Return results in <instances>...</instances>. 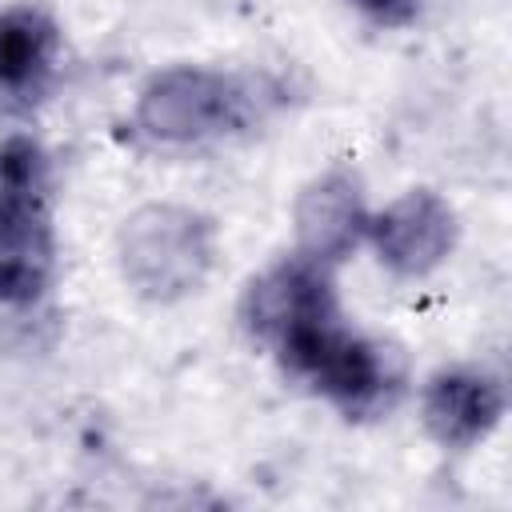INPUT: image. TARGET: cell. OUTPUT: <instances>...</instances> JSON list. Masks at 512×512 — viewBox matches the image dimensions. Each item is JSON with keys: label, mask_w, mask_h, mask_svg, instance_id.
I'll return each instance as SVG.
<instances>
[{"label": "cell", "mask_w": 512, "mask_h": 512, "mask_svg": "<svg viewBox=\"0 0 512 512\" xmlns=\"http://www.w3.org/2000/svg\"><path fill=\"white\" fill-rule=\"evenodd\" d=\"M268 104L272 88L264 76L212 64H168L140 84L132 128L156 148H204L248 132Z\"/></svg>", "instance_id": "6da1fadb"}, {"label": "cell", "mask_w": 512, "mask_h": 512, "mask_svg": "<svg viewBox=\"0 0 512 512\" xmlns=\"http://www.w3.org/2000/svg\"><path fill=\"white\" fill-rule=\"evenodd\" d=\"M56 280V184L32 132L0 136V312H36Z\"/></svg>", "instance_id": "7a4b0ae2"}, {"label": "cell", "mask_w": 512, "mask_h": 512, "mask_svg": "<svg viewBox=\"0 0 512 512\" xmlns=\"http://www.w3.org/2000/svg\"><path fill=\"white\" fill-rule=\"evenodd\" d=\"M272 356L292 380L308 384L348 420L384 416L404 388L400 356L384 340L348 324L344 312H332L312 328L296 332Z\"/></svg>", "instance_id": "3957f363"}, {"label": "cell", "mask_w": 512, "mask_h": 512, "mask_svg": "<svg viewBox=\"0 0 512 512\" xmlns=\"http://www.w3.org/2000/svg\"><path fill=\"white\" fill-rule=\"evenodd\" d=\"M216 252V224L172 200L140 204L116 232L120 276L148 304H176L200 292L216 268Z\"/></svg>", "instance_id": "277c9868"}, {"label": "cell", "mask_w": 512, "mask_h": 512, "mask_svg": "<svg viewBox=\"0 0 512 512\" xmlns=\"http://www.w3.org/2000/svg\"><path fill=\"white\" fill-rule=\"evenodd\" d=\"M336 268L316 264L300 252L272 260L268 268H260L244 292H240V328L248 332L252 344L276 352L284 348L296 332L312 328L316 320L340 312V296H336Z\"/></svg>", "instance_id": "5b68a950"}, {"label": "cell", "mask_w": 512, "mask_h": 512, "mask_svg": "<svg viewBox=\"0 0 512 512\" xmlns=\"http://www.w3.org/2000/svg\"><path fill=\"white\" fill-rule=\"evenodd\" d=\"M456 212L432 188H408L392 196L384 208L368 212L364 244L376 264L396 280H424L456 252Z\"/></svg>", "instance_id": "8992f818"}, {"label": "cell", "mask_w": 512, "mask_h": 512, "mask_svg": "<svg viewBox=\"0 0 512 512\" xmlns=\"http://www.w3.org/2000/svg\"><path fill=\"white\" fill-rule=\"evenodd\" d=\"M64 32L40 4L0 8V116H32L60 84Z\"/></svg>", "instance_id": "52a82bcc"}, {"label": "cell", "mask_w": 512, "mask_h": 512, "mask_svg": "<svg viewBox=\"0 0 512 512\" xmlns=\"http://www.w3.org/2000/svg\"><path fill=\"white\" fill-rule=\"evenodd\" d=\"M508 412L504 380L484 364H444L420 388L424 432L452 452L484 444Z\"/></svg>", "instance_id": "ba28073f"}, {"label": "cell", "mask_w": 512, "mask_h": 512, "mask_svg": "<svg viewBox=\"0 0 512 512\" xmlns=\"http://www.w3.org/2000/svg\"><path fill=\"white\" fill-rule=\"evenodd\" d=\"M368 212L372 208L352 168H328L312 176L292 200V232H296L292 252L340 268L356 248H364Z\"/></svg>", "instance_id": "9c48e42d"}, {"label": "cell", "mask_w": 512, "mask_h": 512, "mask_svg": "<svg viewBox=\"0 0 512 512\" xmlns=\"http://www.w3.org/2000/svg\"><path fill=\"white\" fill-rule=\"evenodd\" d=\"M348 8H352L360 20H368L372 28L400 32V28H412V24L424 16L428 0H348Z\"/></svg>", "instance_id": "30bf717a"}]
</instances>
